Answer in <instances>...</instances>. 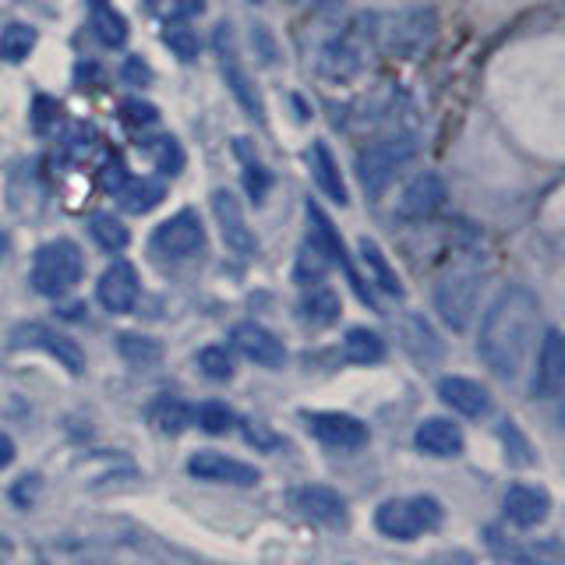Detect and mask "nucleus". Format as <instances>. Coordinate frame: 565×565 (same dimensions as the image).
<instances>
[{"instance_id":"1","label":"nucleus","mask_w":565,"mask_h":565,"mask_svg":"<svg viewBox=\"0 0 565 565\" xmlns=\"http://www.w3.org/2000/svg\"><path fill=\"white\" fill-rule=\"evenodd\" d=\"M541 328V297L523 282H509L488 304L477 333V354L498 379L512 382L523 371L527 357L538 343Z\"/></svg>"},{"instance_id":"2","label":"nucleus","mask_w":565,"mask_h":565,"mask_svg":"<svg viewBox=\"0 0 565 565\" xmlns=\"http://www.w3.org/2000/svg\"><path fill=\"white\" fill-rule=\"evenodd\" d=\"M85 273V255L74 241H50L36 251L33 258V273L28 282L39 297H65L68 290L78 287V279Z\"/></svg>"},{"instance_id":"3","label":"nucleus","mask_w":565,"mask_h":565,"mask_svg":"<svg viewBox=\"0 0 565 565\" xmlns=\"http://www.w3.org/2000/svg\"><path fill=\"white\" fill-rule=\"evenodd\" d=\"M442 527V506L431 495L389 498L374 509V530L389 541H417L420 533Z\"/></svg>"},{"instance_id":"4","label":"nucleus","mask_w":565,"mask_h":565,"mask_svg":"<svg viewBox=\"0 0 565 565\" xmlns=\"http://www.w3.org/2000/svg\"><path fill=\"white\" fill-rule=\"evenodd\" d=\"M417 155V138L414 135H392L382 141H371L368 149L357 155V177L365 184L368 195L385 192V184L396 177V170L406 166Z\"/></svg>"},{"instance_id":"5","label":"nucleus","mask_w":565,"mask_h":565,"mask_svg":"<svg viewBox=\"0 0 565 565\" xmlns=\"http://www.w3.org/2000/svg\"><path fill=\"white\" fill-rule=\"evenodd\" d=\"M206 244V227L195 209H181L177 216L163 219L149 238V255L155 262H184L201 251Z\"/></svg>"},{"instance_id":"6","label":"nucleus","mask_w":565,"mask_h":565,"mask_svg":"<svg viewBox=\"0 0 565 565\" xmlns=\"http://www.w3.org/2000/svg\"><path fill=\"white\" fill-rule=\"evenodd\" d=\"M477 297H481V276L460 269L449 273L442 282L435 287V311L452 333H463V328L474 322L477 315Z\"/></svg>"},{"instance_id":"7","label":"nucleus","mask_w":565,"mask_h":565,"mask_svg":"<svg viewBox=\"0 0 565 565\" xmlns=\"http://www.w3.org/2000/svg\"><path fill=\"white\" fill-rule=\"evenodd\" d=\"M435 36V11L428 8H411L400 11L382 22V46L392 57H414Z\"/></svg>"},{"instance_id":"8","label":"nucleus","mask_w":565,"mask_h":565,"mask_svg":"<svg viewBox=\"0 0 565 565\" xmlns=\"http://www.w3.org/2000/svg\"><path fill=\"white\" fill-rule=\"evenodd\" d=\"M216 57H219V71H223V82L230 85L233 100H238V103L244 106V114H247L251 120L262 124L265 106H262V96L255 92V85H251L247 71L241 68V60H238V43H233L230 25H219V28H216Z\"/></svg>"},{"instance_id":"9","label":"nucleus","mask_w":565,"mask_h":565,"mask_svg":"<svg viewBox=\"0 0 565 565\" xmlns=\"http://www.w3.org/2000/svg\"><path fill=\"white\" fill-rule=\"evenodd\" d=\"M565 392V333L547 328L538 350V365L530 374V396L533 400H555Z\"/></svg>"},{"instance_id":"10","label":"nucleus","mask_w":565,"mask_h":565,"mask_svg":"<svg viewBox=\"0 0 565 565\" xmlns=\"http://www.w3.org/2000/svg\"><path fill=\"white\" fill-rule=\"evenodd\" d=\"M308 420V431L319 438L322 446L328 449H339V452H354L360 446H368V424L354 417V414H343V411H311L304 414Z\"/></svg>"},{"instance_id":"11","label":"nucleus","mask_w":565,"mask_h":565,"mask_svg":"<svg viewBox=\"0 0 565 565\" xmlns=\"http://www.w3.org/2000/svg\"><path fill=\"white\" fill-rule=\"evenodd\" d=\"M14 347H33V350H46L50 357H57L65 371L71 374H85V350L78 347L74 339H68L65 333H57L50 325H39V322H25L11 333Z\"/></svg>"},{"instance_id":"12","label":"nucleus","mask_w":565,"mask_h":565,"mask_svg":"<svg viewBox=\"0 0 565 565\" xmlns=\"http://www.w3.org/2000/svg\"><path fill=\"white\" fill-rule=\"evenodd\" d=\"M308 223H311V241H315V244L322 247V255H325L328 262H333V265H339L343 273H347L350 287L357 290L360 301H365V304H374L371 293H368V287H365V279H360L357 269H354V262H350V255H347V244H343L336 223L322 212L319 201H308Z\"/></svg>"},{"instance_id":"13","label":"nucleus","mask_w":565,"mask_h":565,"mask_svg":"<svg viewBox=\"0 0 565 565\" xmlns=\"http://www.w3.org/2000/svg\"><path fill=\"white\" fill-rule=\"evenodd\" d=\"M212 212H216V227H219V238L227 241V247L233 255H255L258 241L251 233L244 209H241V198L230 192V187H216L212 192Z\"/></svg>"},{"instance_id":"14","label":"nucleus","mask_w":565,"mask_h":565,"mask_svg":"<svg viewBox=\"0 0 565 565\" xmlns=\"http://www.w3.org/2000/svg\"><path fill=\"white\" fill-rule=\"evenodd\" d=\"M290 506L304 516L311 523L322 527H343L347 523V498H343L336 488H325V484H301V488L290 492Z\"/></svg>"},{"instance_id":"15","label":"nucleus","mask_w":565,"mask_h":565,"mask_svg":"<svg viewBox=\"0 0 565 565\" xmlns=\"http://www.w3.org/2000/svg\"><path fill=\"white\" fill-rule=\"evenodd\" d=\"M230 343L238 347V354L244 360H251V365H262L273 371L287 365V347H282V339L258 322H238L230 328Z\"/></svg>"},{"instance_id":"16","label":"nucleus","mask_w":565,"mask_h":565,"mask_svg":"<svg viewBox=\"0 0 565 565\" xmlns=\"http://www.w3.org/2000/svg\"><path fill=\"white\" fill-rule=\"evenodd\" d=\"M187 474L195 481H209V484H238V488H255L262 481L258 466H251L244 460L223 457V452H195L187 460Z\"/></svg>"},{"instance_id":"17","label":"nucleus","mask_w":565,"mask_h":565,"mask_svg":"<svg viewBox=\"0 0 565 565\" xmlns=\"http://www.w3.org/2000/svg\"><path fill=\"white\" fill-rule=\"evenodd\" d=\"M96 297H100L103 311H109V315H131L138 297H141L138 269L131 262H114L96 282Z\"/></svg>"},{"instance_id":"18","label":"nucleus","mask_w":565,"mask_h":565,"mask_svg":"<svg viewBox=\"0 0 565 565\" xmlns=\"http://www.w3.org/2000/svg\"><path fill=\"white\" fill-rule=\"evenodd\" d=\"M442 206H446V181L438 174H417L403 187V195L396 201V216L403 223H424V219H431Z\"/></svg>"},{"instance_id":"19","label":"nucleus","mask_w":565,"mask_h":565,"mask_svg":"<svg viewBox=\"0 0 565 565\" xmlns=\"http://www.w3.org/2000/svg\"><path fill=\"white\" fill-rule=\"evenodd\" d=\"M501 509H506V520L520 530L541 527L547 516H552V495H547L541 484H509L506 498H501Z\"/></svg>"},{"instance_id":"20","label":"nucleus","mask_w":565,"mask_h":565,"mask_svg":"<svg viewBox=\"0 0 565 565\" xmlns=\"http://www.w3.org/2000/svg\"><path fill=\"white\" fill-rule=\"evenodd\" d=\"M414 446L431 460H457V457H463L466 438H463V428L452 417H428V420L417 424Z\"/></svg>"},{"instance_id":"21","label":"nucleus","mask_w":565,"mask_h":565,"mask_svg":"<svg viewBox=\"0 0 565 565\" xmlns=\"http://www.w3.org/2000/svg\"><path fill=\"white\" fill-rule=\"evenodd\" d=\"M438 400H442L452 414L470 417V420H477V417H484L492 411L488 389H484L481 382H474V379H463V374H449V379L438 382Z\"/></svg>"},{"instance_id":"22","label":"nucleus","mask_w":565,"mask_h":565,"mask_svg":"<svg viewBox=\"0 0 565 565\" xmlns=\"http://www.w3.org/2000/svg\"><path fill=\"white\" fill-rule=\"evenodd\" d=\"M360 65H365V57H360V46L354 43V36H339L322 50L319 74L328 78V82H350L360 71Z\"/></svg>"},{"instance_id":"23","label":"nucleus","mask_w":565,"mask_h":565,"mask_svg":"<svg viewBox=\"0 0 565 565\" xmlns=\"http://www.w3.org/2000/svg\"><path fill=\"white\" fill-rule=\"evenodd\" d=\"M311 174H315V184L322 187V195L328 201L347 206L350 192H347V184H343L339 163H336V155H333V149L325 146V141H315V146H311Z\"/></svg>"},{"instance_id":"24","label":"nucleus","mask_w":565,"mask_h":565,"mask_svg":"<svg viewBox=\"0 0 565 565\" xmlns=\"http://www.w3.org/2000/svg\"><path fill=\"white\" fill-rule=\"evenodd\" d=\"M163 198H166V187L160 181H149V177L131 181L128 177V184L117 192V206L128 216H146V212H152L155 206H160Z\"/></svg>"},{"instance_id":"25","label":"nucleus","mask_w":565,"mask_h":565,"mask_svg":"<svg viewBox=\"0 0 565 565\" xmlns=\"http://www.w3.org/2000/svg\"><path fill=\"white\" fill-rule=\"evenodd\" d=\"M149 424L155 431L163 435H181L195 424V411L187 406L184 400H174V396H163L149 406Z\"/></svg>"},{"instance_id":"26","label":"nucleus","mask_w":565,"mask_h":565,"mask_svg":"<svg viewBox=\"0 0 565 565\" xmlns=\"http://www.w3.org/2000/svg\"><path fill=\"white\" fill-rule=\"evenodd\" d=\"M103 155V135L92 128V124H74L65 135V163L74 166H85V163H96Z\"/></svg>"},{"instance_id":"27","label":"nucleus","mask_w":565,"mask_h":565,"mask_svg":"<svg viewBox=\"0 0 565 565\" xmlns=\"http://www.w3.org/2000/svg\"><path fill=\"white\" fill-rule=\"evenodd\" d=\"M357 247H360V258H365L368 273H371V279H374V287H379L382 293H389V297H403V279H400V273L389 265V258L382 255V247L374 244L371 238H360Z\"/></svg>"},{"instance_id":"28","label":"nucleus","mask_w":565,"mask_h":565,"mask_svg":"<svg viewBox=\"0 0 565 565\" xmlns=\"http://www.w3.org/2000/svg\"><path fill=\"white\" fill-rule=\"evenodd\" d=\"M301 319L308 325H315V328H325V325H333L339 319V297L333 287H322V282H315L308 293H304V301H301Z\"/></svg>"},{"instance_id":"29","label":"nucleus","mask_w":565,"mask_h":565,"mask_svg":"<svg viewBox=\"0 0 565 565\" xmlns=\"http://www.w3.org/2000/svg\"><path fill=\"white\" fill-rule=\"evenodd\" d=\"M343 354L354 365H379L385 357V339L374 333V328H365V325H354L347 336H343Z\"/></svg>"},{"instance_id":"30","label":"nucleus","mask_w":565,"mask_h":565,"mask_svg":"<svg viewBox=\"0 0 565 565\" xmlns=\"http://www.w3.org/2000/svg\"><path fill=\"white\" fill-rule=\"evenodd\" d=\"M117 350L138 371H146V368L160 365V360H163V343L152 339V336H141V333H120L117 336Z\"/></svg>"},{"instance_id":"31","label":"nucleus","mask_w":565,"mask_h":565,"mask_svg":"<svg viewBox=\"0 0 565 565\" xmlns=\"http://www.w3.org/2000/svg\"><path fill=\"white\" fill-rule=\"evenodd\" d=\"M92 28H96L103 46H124V39H128V22L109 0H92Z\"/></svg>"},{"instance_id":"32","label":"nucleus","mask_w":565,"mask_h":565,"mask_svg":"<svg viewBox=\"0 0 565 565\" xmlns=\"http://www.w3.org/2000/svg\"><path fill=\"white\" fill-rule=\"evenodd\" d=\"M33 50H36V28L33 25L14 22L0 33V57H4L8 65H22Z\"/></svg>"},{"instance_id":"33","label":"nucleus","mask_w":565,"mask_h":565,"mask_svg":"<svg viewBox=\"0 0 565 565\" xmlns=\"http://www.w3.org/2000/svg\"><path fill=\"white\" fill-rule=\"evenodd\" d=\"M89 230H92V238H96V244L106 247V251H124V247L131 244V233H128V227H124L117 216H106V212L92 216Z\"/></svg>"},{"instance_id":"34","label":"nucleus","mask_w":565,"mask_h":565,"mask_svg":"<svg viewBox=\"0 0 565 565\" xmlns=\"http://www.w3.org/2000/svg\"><path fill=\"white\" fill-rule=\"evenodd\" d=\"M406 350H411L417 360H435L438 354H442L431 325L424 319H406Z\"/></svg>"},{"instance_id":"35","label":"nucleus","mask_w":565,"mask_h":565,"mask_svg":"<svg viewBox=\"0 0 565 565\" xmlns=\"http://www.w3.org/2000/svg\"><path fill=\"white\" fill-rule=\"evenodd\" d=\"M498 438H501V446H506V460L516 463V466H530L533 460V449L527 442V435L516 428V420H501L498 424Z\"/></svg>"},{"instance_id":"36","label":"nucleus","mask_w":565,"mask_h":565,"mask_svg":"<svg viewBox=\"0 0 565 565\" xmlns=\"http://www.w3.org/2000/svg\"><path fill=\"white\" fill-rule=\"evenodd\" d=\"M60 124H65V109L54 96H36L33 103V128L46 138H54L60 131Z\"/></svg>"},{"instance_id":"37","label":"nucleus","mask_w":565,"mask_h":565,"mask_svg":"<svg viewBox=\"0 0 565 565\" xmlns=\"http://www.w3.org/2000/svg\"><path fill=\"white\" fill-rule=\"evenodd\" d=\"M163 39H166V46H170V50H174L181 60H195V57H198V36H195V28L187 25V22H166Z\"/></svg>"},{"instance_id":"38","label":"nucleus","mask_w":565,"mask_h":565,"mask_svg":"<svg viewBox=\"0 0 565 565\" xmlns=\"http://www.w3.org/2000/svg\"><path fill=\"white\" fill-rule=\"evenodd\" d=\"M149 155H152V163L163 170V174H181V166H184V152H181V146L170 135H163V138H152L149 141Z\"/></svg>"},{"instance_id":"39","label":"nucleus","mask_w":565,"mask_h":565,"mask_svg":"<svg viewBox=\"0 0 565 565\" xmlns=\"http://www.w3.org/2000/svg\"><path fill=\"white\" fill-rule=\"evenodd\" d=\"M198 368L209 382H230L233 379V360L223 347H206L198 354Z\"/></svg>"},{"instance_id":"40","label":"nucleus","mask_w":565,"mask_h":565,"mask_svg":"<svg viewBox=\"0 0 565 565\" xmlns=\"http://www.w3.org/2000/svg\"><path fill=\"white\" fill-rule=\"evenodd\" d=\"M269 187H273V170H265L255 155L247 152V166H244V192L247 198L255 201V206H262L265 195H269Z\"/></svg>"},{"instance_id":"41","label":"nucleus","mask_w":565,"mask_h":565,"mask_svg":"<svg viewBox=\"0 0 565 565\" xmlns=\"http://www.w3.org/2000/svg\"><path fill=\"white\" fill-rule=\"evenodd\" d=\"M195 420L201 424V431L206 435H223L230 424H233V414H230V406L227 403H201L198 406V414H195Z\"/></svg>"},{"instance_id":"42","label":"nucleus","mask_w":565,"mask_h":565,"mask_svg":"<svg viewBox=\"0 0 565 565\" xmlns=\"http://www.w3.org/2000/svg\"><path fill=\"white\" fill-rule=\"evenodd\" d=\"M149 11L160 14L163 22H187L201 11V0H149Z\"/></svg>"},{"instance_id":"43","label":"nucleus","mask_w":565,"mask_h":565,"mask_svg":"<svg viewBox=\"0 0 565 565\" xmlns=\"http://www.w3.org/2000/svg\"><path fill=\"white\" fill-rule=\"evenodd\" d=\"M120 114H124V120L131 124V128H149V124L160 120V109H155L152 103H146V100H131V103H124V106H120Z\"/></svg>"},{"instance_id":"44","label":"nucleus","mask_w":565,"mask_h":565,"mask_svg":"<svg viewBox=\"0 0 565 565\" xmlns=\"http://www.w3.org/2000/svg\"><path fill=\"white\" fill-rule=\"evenodd\" d=\"M120 78H124V82H128V85H149V82H152V71H149L146 60L131 54L128 60H124Z\"/></svg>"},{"instance_id":"45","label":"nucleus","mask_w":565,"mask_h":565,"mask_svg":"<svg viewBox=\"0 0 565 565\" xmlns=\"http://www.w3.org/2000/svg\"><path fill=\"white\" fill-rule=\"evenodd\" d=\"M124 184H128V170H124V163L117 160V155H109L106 170H103V187H106L109 195H117Z\"/></svg>"},{"instance_id":"46","label":"nucleus","mask_w":565,"mask_h":565,"mask_svg":"<svg viewBox=\"0 0 565 565\" xmlns=\"http://www.w3.org/2000/svg\"><path fill=\"white\" fill-rule=\"evenodd\" d=\"M241 424H244V435H247V442H251V446H262V449H276V446H282V442H279V435L265 431L258 420H251V417H247V420H241Z\"/></svg>"},{"instance_id":"47","label":"nucleus","mask_w":565,"mask_h":565,"mask_svg":"<svg viewBox=\"0 0 565 565\" xmlns=\"http://www.w3.org/2000/svg\"><path fill=\"white\" fill-rule=\"evenodd\" d=\"M11 463H14V442H11L4 431H0V470L11 466Z\"/></svg>"},{"instance_id":"48","label":"nucleus","mask_w":565,"mask_h":565,"mask_svg":"<svg viewBox=\"0 0 565 565\" xmlns=\"http://www.w3.org/2000/svg\"><path fill=\"white\" fill-rule=\"evenodd\" d=\"M8 247H11V241H8V233H4V230H0V258H4V255H8Z\"/></svg>"},{"instance_id":"49","label":"nucleus","mask_w":565,"mask_h":565,"mask_svg":"<svg viewBox=\"0 0 565 565\" xmlns=\"http://www.w3.org/2000/svg\"><path fill=\"white\" fill-rule=\"evenodd\" d=\"M555 420H558V428L565 431V396H562V406H558V414H555Z\"/></svg>"}]
</instances>
